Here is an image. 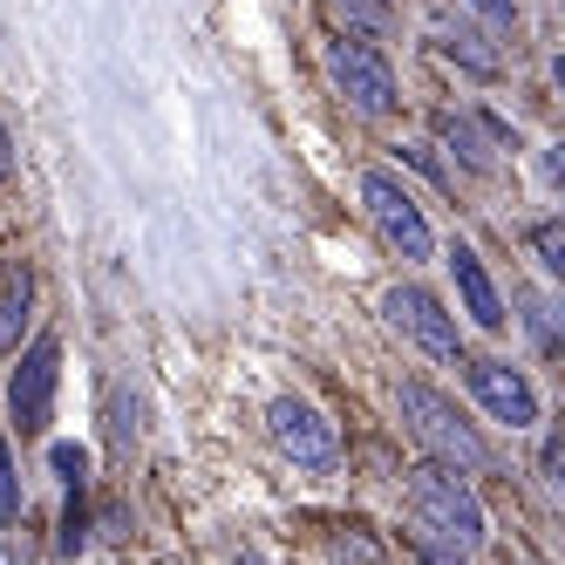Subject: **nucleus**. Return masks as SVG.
Instances as JSON below:
<instances>
[{
	"mask_svg": "<svg viewBox=\"0 0 565 565\" xmlns=\"http://www.w3.org/2000/svg\"><path fill=\"white\" fill-rule=\"evenodd\" d=\"M409 504H416L423 532H429L436 545H450V552L483 545V511H477V498L463 491V477H457L450 463H423V470H409Z\"/></svg>",
	"mask_w": 565,
	"mask_h": 565,
	"instance_id": "1",
	"label": "nucleus"
},
{
	"mask_svg": "<svg viewBox=\"0 0 565 565\" xmlns=\"http://www.w3.org/2000/svg\"><path fill=\"white\" fill-rule=\"evenodd\" d=\"M402 416H409V429L429 443L443 463H457V470H491V450H483V436L457 416V402H443L429 382H402Z\"/></svg>",
	"mask_w": 565,
	"mask_h": 565,
	"instance_id": "2",
	"label": "nucleus"
},
{
	"mask_svg": "<svg viewBox=\"0 0 565 565\" xmlns=\"http://www.w3.org/2000/svg\"><path fill=\"white\" fill-rule=\"evenodd\" d=\"M361 205H369L375 232L388 238V246H395L402 259H429V253H436V232H429L423 205H416V198L402 191L388 171H369V178H361Z\"/></svg>",
	"mask_w": 565,
	"mask_h": 565,
	"instance_id": "3",
	"label": "nucleus"
},
{
	"mask_svg": "<svg viewBox=\"0 0 565 565\" xmlns=\"http://www.w3.org/2000/svg\"><path fill=\"white\" fill-rule=\"evenodd\" d=\"M55 382H62V341L42 334L28 354H21V369L8 375V416L21 436H42L49 429V409H55Z\"/></svg>",
	"mask_w": 565,
	"mask_h": 565,
	"instance_id": "4",
	"label": "nucleus"
},
{
	"mask_svg": "<svg viewBox=\"0 0 565 565\" xmlns=\"http://www.w3.org/2000/svg\"><path fill=\"white\" fill-rule=\"evenodd\" d=\"M328 68H334V89L361 109V116H395V68L369 49V42H334L328 49Z\"/></svg>",
	"mask_w": 565,
	"mask_h": 565,
	"instance_id": "5",
	"label": "nucleus"
},
{
	"mask_svg": "<svg viewBox=\"0 0 565 565\" xmlns=\"http://www.w3.org/2000/svg\"><path fill=\"white\" fill-rule=\"evenodd\" d=\"M266 423H273V436H279V450H287L300 470H334V457H341V436H334V423L313 409V402H300V395H279L273 409H266Z\"/></svg>",
	"mask_w": 565,
	"mask_h": 565,
	"instance_id": "6",
	"label": "nucleus"
},
{
	"mask_svg": "<svg viewBox=\"0 0 565 565\" xmlns=\"http://www.w3.org/2000/svg\"><path fill=\"white\" fill-rule=\"evenodd\" d=\"M382 313H388V320H395V328L409 334L423 354H436V361H457V354H463L457 313H443V300H436V294H423V287H388Z\"/></svg>",
	"mask_w": 565,
	"mask_h": 565,
	"instance_id": "7",
	"label": "nucleus"
},
{
	"mask_svg": "<svg viewBox=\"0 0 565 565\" xmlns=\"http://www.w3.org/2000/svg\"><path fill=\"white\" fill-rule=\"evenodd\" d=\"M470 388H477V402L498 423H511V429H532L539 423V388L524 382L511 361H470Z\"/></svg>",
	"mask_w": 565,
	"mask_h": 565,
	"instance_id": "8",
	"label": "nucleus"
},
{
	"mask_svg": "<svg viewBox=\"0 0 565 565\" xmlns=\"http://www.w3.org/2000/svg\"><path fill=\"white\" fill-rule=\"evenodd\" d=\"M450 273H457V294H463V313L477 320V328H504V300H498V287H491V273H483V259L470 253V246H457L450 253Z\"/></svg>",
	"mask_w": 565,
	"mask_h": 565,
	"instance_id": "9",
	"label": "nucleus"
},
{
	"mask_svg": "<svg viewBox=\"0 0 565 565\" xmlns=\"http://www.w3.org/2000/svg\"><path fill=\"white\" fill-rule=\"evenodd\" d=\"M55 470H62V483H68V518H62V552H83V539H89V457L75 450V443H55Z\"/></svg>",
	"mask_w": 565,
	"mask_h": 565,
	"instance_id": "10",
	"label": "nucleus"
},
{
	"mask_svg": "<svg viewBox=\"0 0 565 565\" xmlns=\"http://www.w3.org/2000/svg\"><path fill=\"white\" fill-rule=\"evenodd\" d=\"M28 266H8L0 273V348H14L21 341V328H28Z\"/></svg>",
	"mask_w": 565,
	"mask_h": 565,
	"instance_id": "11",
	"label": "nucleus"
},
{
	"mask_svg": "<svg viewBox=\"0 0 565 565\" xmlns=\"http://www.w3.org/2000/svg\"><path fill=\"white\" fill-rule=\"evenodd\" d=\"M21 518V477H14V457H8V436H0V524Z\"/></svg>",
	"mask_w": 565,
	"mask_h": 565,
	"instance_id": "12",
	"label": "nucleus"
},
{
	"mask_svg": "<svg viewBox=\"0 0 565 565\" xmlns=\"http://www.w3.org/2000/svg\"><path fill=\"white\" fill-rule=\"evenodd\" d=\"M532 246H539V259H545V273H565V225H558V218H545V225H532Z\"/></svg>",
	"mask_w": 565,
	"mask_h": 565,
	"instance_id": "13",
	"label": "nucleus"
},
{
	"mask_svg": "<svg viewBox=\"0 0 565 565\" xmlns=\"http://www.w3.org/2000/svg\"><path fill=\"white\" fill-rule=\"evenodd\" d=\"M328 8H334L348 28H382V21H388V0H328Z\"/></svg>",
	"mask_w": 565,
	"mask_h": 565,
	"instance_id": "14",
	"label": "nucleus"
},
{
	"mask_svg": "<svg viewBox=\"0 0 565 565\" xmlns=\"http://www.w3.org/2000/svg\"><path fill=\"white\" fill-rule=\"evenodd\" d=\"M443 137H450V143H457V150L470 157V164H477V171H491V150H483V143H477V130L463 124V116H443Z\"/></svg>",
	"mask_w": 565,
	"mask_h": 565,
	"instance_id": "15",
	"label": "nucleus"
},
{
	"mask_svg": "<svg viewBox=\"0 0 565 565\" xmlns=\"http://www.w3.org/2000/svg\"><path fill=\"white\" fill-rule=\"evenodd\" d=\"M470 8H477L483 21H504V28L518 21V0H470Z\"/></svg>",
	"mask_w": 565,
	"mask_h": 565,
	"instance_id": "16",
	"label": "nucleus"
},
{
	"mask_svg": "<svg viewBox=\"0 0 565 565\" xmlns=\"http://www.w3.org/2000/svg\"><path fill=\"white\" fill-rule=\"evenodd\" d=\"M14 178V143H8V124H0V184Z\"/></svg>",
	"mask_w": 565,
	"mask_h": 565,
	"instance_id": "17",
	"label": "nucleus"
},
{
	"mask_svg": "<svg viewBox=\"0 0 565 565\" xmlns=\"http://www.w3.org/2000/svg\"><path fill=\"white\" fill-rule=\"evenodd\" d=\"M423 558H429V565H463L457 552H443V545H423Z\"/></svg>",
	"mask_w": 565,
	"mask_h": 565,
	"instance_id": "18",
	"label": "nucleus"
}]
</instances>
